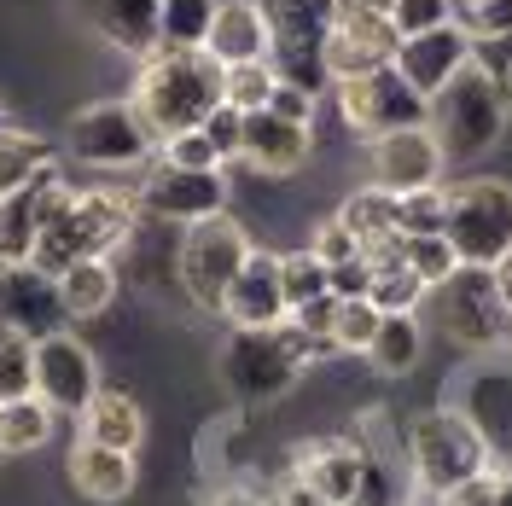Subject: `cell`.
I'll return each mask as SVG.
<instances>
[{
  "mask_svg": "<svg viewBox=\"0 0 512 506\" xmlns=\"http://www.w3.org/2000/svg\"><path fill=\"white\" fill-rule=\"evenodd\" d=\"M268 111L286 117V123H297V128H315V88H303V82H280L274 99H268Z\"/></svg>",
  "mask_w": 512,
  "mask_h": 506,
  "instance_id": "45",
  "label": "cell"
},
{
  "mask_svg": "<svg viewBox=\"0 0 512 506\" xmlns=\"http://www.w3.org/2000/svg\"><path fill=\"white\" fill-rule=\"evenodd\" d=\"M443 169H448V158H443V140L431 134V123L367 140V175H373V187L396 192V198L443 187Z\"/></svg>",
  "mask_w": 512,
  "mask_h": 506,
  "instance_id": "15",
  "label": "cell"
},
{
  "mask_svg": "<svg viewBox=\"0 0 512 506\" xmlns=\"http://www.w3.org/2000/svg\"><path fill=\"white\" fill-rule=\"evenodd\" d=\"M489 280H495V297H501V309H507V320H512V251L489 268Z\"/></svg>",
  "mask_w": 512,
  "mask_h": 506,
  "instance_id": "52",
  "label": "cell"
},
{
  "mask_svg": "<svg viewBox=\"0 0 512 506\" xmlns=\"http://www.w3.org/2000/svg\"><path fill=\"white\" fill-rule=\"evenodd\" d=\"M291 472L309 489H320L332 506H350L355 489H361V472H367V454L350 437H315V443L291 448Z\"/></svg>",
  "mask_w": 512,
  "mask_h": 506,
  "instance_id": "18",
  "label": "cell"
},
{
  "mask_svg": "<svg viewBox=\"0 0 512 506\" xmlns=\"http://www.w3.org/2000/svg\"><path fill=\"white\" fill-rule=\"evenodd\" d=\"M350 506H390V472H384V460H367V472H361V489H355Z\"/></svg>",
  "mask_w": 512,
  "mask_h": 506,
  "instance_id": "48",
  "label": "cell"
},
{
  "mask_svg": "<svg viewBox=\"0 0 512 506\" xmlns=\"http://www.w3.org/2000/svg\"><path fill=\"white\" fill-rule=\"evenodd\" d=\"M495 506H512V466L495 472Z\"/></svg>",
  "mask_w": 512,
  "mask_h": 506,
  "instance_id": "54",
  "label": "cell"
},
{
  "mask_svg": "<svg viewBox=\"0 0 512 506\" xmlns=\"http://www.w3.org/2000/svg\"><path fill=\"white\" fill-rule=\"evenodd\" d=\"M338 222L350 227V239L361 245V256H367V251H379V245H390V239L402 233V198L367 181V187H355L350 198H344Z\"/></svg>",
  "mask_w": 512,
  "mask_h": 506,
  "instance_id": "26",
  "label": "cell"
},
{
  "mask_svg": "<svg viewBox=\"0 0 512 506\" xmlns=\"http://www.w3.org/2000/svg\"><path fill=\"white\" fill-rule=\"evenodd\" d=\"M204 506H268V495H256V489H245V483H227V489H216Z\"/></svg>",
  "mask_w": 512,
  "mask_h": 506,
  "instance_id": "51",
  "label": "cell"
},
{
  "mask_svg": "<svg viewBox=\"0 0 512 506\" xmlns=\"http://www.w3.org/2000/svg\"><path fill=\"white\" fill-rule=\"evenodd\" d=\"M70 489L94 506H117L134 489V454H117V448H99L88 437H76V448H70Z\"/></svg>",
  "mask_w": 512,
  "mask_h": 506,
  "instance_id": "23",
  "label": "cell"
},
{
  "mask_svg": "<svg viewBox=\"0 0 512 506\" xmlns=\"http://www.w3.org/2000/svg\"><path fill=\"white\" fill-rule=\"evenodd\" d=\"M35 396V338L18 326H0V402Z\"/></svg>",
  "mask_w": 512,
  "mask_h": 506,
  "instance_id": "35",
  "label": "cell"
},
{
  "mask_svg": "<svg viewBox=\"0 0 512 506\" xmlns=\"http://www.w3.org/2000/svg\"><path fill=\"white\" fill-rule=\"evenodd\" d=\"M88 18L99 24V35L123 53H152L158 47V6L163 0H82Z\"/></svg>",
  "mask_w": 512,
  "mask_h": 506,
  "instance_id": "25",
  "label": "cell"
},
{
  "mask_svg": "<svg viewBox=\"0 0 512 506\" xmlns=\"http://www.w3.org/2000/svg\"><path fill=\"white\" fill-rule=\"evenodd\" d=\"M280 291H286V315L303 309V303H315V297H326V262L309 245L303 251H286L280 256Z\"/></svg>",
  "mask_w": 512,
  "mask_h": 506,
  "instance_id": "36",
  "label": "cell"
},
{
  "mask_svg": "<svg viewBox=\"0 0 512 506\" xmlns=\"http://www.w3.org/2000/svg\"><path fill=\"white\" fill-rule=\"evenodd\" d=\"M216 315L233 332H274L286 320V291H280V256L274 251H251V262L239 268V280L227 285L222 309Z\"/></svg>",
  "mask_w": 512,
  "mask_h": 506,
  "instance_id": "17",
  "label": "cell"
},
{
  "mask_svg": "<svg viewBox=\"0 0 512 506\" xmlns=\"http://www.w3.org/2000/svg\"><path fill=\"white\" fill-rule=\"evenodd\" d=\"M390 24H396L402 41L431 35V30H443V24H454V0H396L390 6Z\"/></svg>",
  "mask_w": 512,
  "mask_h": 506,
  "instance_id": "39",
  "label": "cell"
},
{
  "mask_svg": "<svg viewBox=\"0 0 512 506\" xmlns=\"http://www.w3.org/2000/svg\"><path fill=\"white\" fill-rule=\"evenodd\" d=\"M309 134L315 128H297L274 111H251L245 117V146H239V163H251L256 175H291L309 158Z\"/></svg>",
  "mask_w": 512,
  "mask_h": 506,
  "instance_id": "22",
  "label": "cell"
},
{
  "mask_svg": "<svg viewBox=\"0 0 512 506\" xmlns=\"http://www.w3.org/2000/svg\"><path fill=\"white\" fill-rule=\"evenodd\" d=\"M425 297H431V285L419 280L408 262H384V268H373V291H367V303H373L379 315H419Z\"/></svg>",
  "mask_w": 512,
  "mask_h": 506,
  "instance_id": "34",
  "label": "cell"
},
{
  "mask_svg": "<svg viewBox=\"0 0 512 506\" xmlns=\"http://www.w3.org/2000/svg\"><path fill=\"white\" fill-rule=\"evenodd\" d=\"M134 204L146 216L175 222V227L210 222V216H227V175L222 169H175V163H158L134 187Z\"/></svg>",
  "mask_w": 512,
  "mask_h": 506,
  "instance_id": "13",
  "label": "cell"
},
{
  "mask_svg": "<svg viewBox=\"0 0 512 506\" xmlns=\"http://www.w3.org/2000/svg\"><path fill=\"white\" fill-rule=\"evenodd\" d=\"M390 6H396V0H332V18H338V12H384V18H390Z\"/></svg>",
  "mask_w": 512,
  "mask_h": 506,
  "instance_id": "53",
  "label": "cell"
},
{
  "mask_svg": "<svg viewBox=\"0 0 512 506\" xmlns=\"http://www.w3.org/2000/svg\"><path fill=\"white\" fill-rule=\"evenodd\" d=\"M53 419L41 396H18V402H0V454H35V448L53 443Z\"/></svg>",
  "mask_w": 512,
  "mask_h": 506,
  "instance_id": "32",
  "label": "cell"
},
{
  "mask_svg": "<svg viewBox=\"0 0 512 506\" xmlns=\"http://www.w3.org/2000/svg\"><path fill=\"white\" fill-rule=\"evenodd\" d=\"M64 303H59V280L35 274V268H6L0 274V326H18L30 338L59 332Z\"/></svg>",
  "mask_w": 512,
  "mask_h": 506,
  "instance_id": "21",
  "label": "cell"
},
{
  "mask_svg": "<svg viewBox=\"0 0 512 506\" xmlns=\"http://www.w3.org/2000/svg\"><path fill=\"white\" fill-rule=\"evenodd\" d=\"M59 152L70 163H88V169H140L158 152V134L146 128V117L134 111V99H99V105H82L70 128H64Z\"/></svg>",
  "mask_w": 512,
  "mask_h": 506,
  "instance_id": "5",
  "label": "cell"
},
{
  "mask_svg": "<svg viewBox=\"0 0 512 506\" xmlns=\"http://www.w3.org/2000/svg\"><path fill=\"white\" fill-rule=\"evenodd\" d=\"M53 192H59V169H47L24 192H6L0 198V268H30L35 262V239H41L47 198Z\"/></svg>",
  "mask_w": 512,
  "mask_h": 506,
  "instance_id": "19",
  "label": "cell"
},
{
  "mask_svg": "<svg viewBox=\"0 0 512 506\" xmlns=\"http://www.w3.org/2000/svg\"><path fill=\"white\" fill-rule=\"evenodd\" d=\"M309 251H315L320 262H326V268H338V262H355V256H361V245L350 239V227H344L338 216H332V222H320V227H315Z\"/></svg>",
  "mask_w": 512,
  "mask_h": 506,
  "instance_id": "44",
  "label": "cell"
},
{
  "mask_svg": "<svg viewBox=\"0 0 512 506\" xmlns=\"http://www.w3.org/2000/svg\"><path fill=\"white\" fill-rule=\"evenodd\" d=\"M443 506H495V472L472 477V483H466V489H454Z\"/></svg>",
  "mask_w": 512,
  "mask_h": 506,
  "instance_id": "50",
  "label": "cell"
},
{
  "mask_svg": "<svg viewBox=\"0 0 512 506\" xmlns=\"http://www.w3.org/2000/svg\"><path fill=\"white\" fill-rule=\"evenodd\" d=\"M431 315L443 320V332L460 349H472V355H501L507 338H512V320H507V309H501V297H495L489 268H460V274H448V280L431 291Z\"/></svg>",
  "mask_w": 512,
  "mask_h": 506,
  "instance_id": "7",
  "label": "cell"
},
{
  "mask_svg": "<svg viewBox=\"0 0 512 506\" xmlns=\"http://www.w3.org/2000/svg\"><path fill=\"white\" fill-rule=\"evenodd\" d=\"M379 320H384V315L367 303V297L338 303V320H332V349H344V355H367L373 332H379Z\"/></svg>",
  "mask_w": 512,
  "mask_h": 506,
  "instance_id": "38",
  "label": "cell"
},
{
  "mask_svg": "<svg viewBox=\"0 0 512 506\" xmlns=\"http://www.w3.org/2000/svg\"><path fill=\"white\" fill-rule=\"evenodd\" d=\"M501 88H507V99H512V64H507V82H501Z\"/></svg>",
  "mask_w": 512,
  "mask_h": 506,
  "instance_id": "55",
  "label": "cell"
},
{
  "mask_svg": "<svg viewBox=\"0 0 512 506\" xmlns=\"http://www.w3.org/2000/svg\"><path fill=\"white\" fill-rule=\"evenodd\" d=\"M419 355H425V332H419V315H384L373 344H367V361L379 367L384 379H402L414 373Z\"/></svg>",
  "mask_w": 512,
  "mask_h": 506,
  "instance_id": "30",
  "label": "cell"
},
{
  "mask_svg": "<svg viewBox=\"0 0 512 506\" xmlns=\"http://www.w3.org/2000/svg\"><path fill=\"white\" fill-rule=\"evenodd\" d=\"M222 0H163L158 6V47L175 53H204L210 47V24H216Z\"/></svg>",
  "mask_w": 512,
  "mask_h": 506,
  "instance_id": "31",
  "label": "cell"
},
{
  "mask_svg": "<svg viewBox=\"0 0 512 506\" xmlns=\"http://www.w3.org/2000/svg\"><path fill=\"white\" fill-rule=\"evenodd\" d=\"M134 192L117 187H64L47 198V222H41V239H35V274L59 280L64 268L76 262H111V256L128 245L134 233Z\"/></svg>",
  "mask_w": 512,
  "mask_h": 506,
  "instance_id": "1",
  "label": "cell"
},
{
  "mask_svg": "<svg viewBox=\"0 0 512 506\" xmlns=\"http://www.w3.org/2000/svg\"><path fill=\"white\" fill-rule=\"evenodd\" d=\"M507 105L512 99H507V88H501V76L483 59H472L443 94L431 99V134L443 140V158L448 163L483 158V152L501 140V128H507Z\"/></svg>",
  "mask_w": 512,
  "mask_h": 506,
  "instance_id": "3",
  "label": "cell"
},
{
  "mask_svg": "<svg viewBox=\"0 0 512 506\" xmlns=\"http://www.w3.org/2000/svg\"><path fill=\"white\" fill-rule=\"evenodd\" d=\"M396 47H402V35L384 12H338L320 35V76L338 88V82H355V76L390 70Z\"/></svg>",
  "mask_w": 512,
  "mask_h": 506,
  "instance_id": "12",
  "label": "cell"
},
{
  "mask_svg": "<svg viewBox=\"0 0 512 506\" xmlns=\"http://www.w3.org/2000/svg\"><path fill=\"white\" fill-rule=\"evenodd\" d=\"M59 146L47 134H30V128H0V198L6 192H24L30 181H41L47 169H59Z\"/></svg>",
  "mask_w": 512,
  "mask_h": 506,
  "instance_id": "27",
  "label": "cell"
},
{
  "mask_svg": "<svg viewBox=\"0 0 512 506\" xmlns=\"http://www.w3.org/2000/svg\"><path fill=\"white\" fill-rule=\"evenodd\" d=\"M332 94H338V117H344L355 134H367V140L396 134V128L431 123V99L414 94V88L396 76V64H390V70H373V76H355V82H338Z\"/></svg>",
  "mask_w": 512,
  "mask_h": 506,
  "instance_id": "10",
  "label": "cell"
},
{
  "mask_svg": "<svg viewBox=\"0 0 512 506\" xmlns=\"http://www.w3.org/2000/svg\"><path fill=\"white\" fill-rule=\"evenodd\" d=\"M274 88H280V70H274V59L227 64V70H222V105H233L239 117H251V111H268Z\"/></svg>",
  "mask_w": 512,
  "mask_h": 506,
  "instance_id": "33",
  "label": "cell"
},
{
  "mask_svg": "<svg viewBox=\"0 0 512 506\" xmlns=\"http://www.w3.org/2000/svg\"><path fill=\"white\" fill-rule=\"evenodd\" d=\"M408 466H414V483L431 495V501H448V495L466 489L472 477L495 472L483 437L454 408L419 413L414 425H408Z\"/></svg>",
  "mask_w": 512,
  "mask_h": 506,
  "instance_id": "4",
  "label": "cell"
},
{
  "mask_svg": "<svg viewBox=\"0 0 512 506\" xmlns=\"http://www.w3.org/2000/svg\"><path fill=\"white\" fill-rule=\"evenodd\" d=\"M443 239L454 245L460 268H495L512 251V181H460L448 187V227Z\"/></svg>",
  "mask_w": 512,
  "mask_h": 506,
  "instance_id": "6",
  "label": "cell"
},
{
  "mask_svg": "<svg viewBox=\"0 0 512 506\" xmlns=\"http://www.w3.org/2000/svg\"><path fill=\"white\" fill-rule=\"evenodd\" d=\"M158 152H163V163H175V169H222V158H216V146H210L204 128H187V134L163 140Z\"/></svg>",
  "mask_w": 512,
  "mask_h": 506,
  "instance_id": "41",
  "label": "cell"
},
{
  "mask_svg": "<svg viewBox=\"0 0 512 506\" xmlns=\"http://www.w3.org/2000/svg\"><path fill=\"white\" fill-rule=\"evenodd\" d=\"M0 128H6V117H0Z\"/></svg>",
  "mask_w": 512,
  "mask_h": 506,
  "instance_id": "57",
  "label": "cell"
},
{
  "mask_svg": "<svg viewBox=\"0 0 512 506\" xmlns=\"http://www.w3.org/2000/svg\"><path fill=\"white\" fill-rule=\"evenodd\" d=\"M448 408L483 437L495 472L512 466V361H501V355H478V361L454 379Z\"/></svg>",
  "mask_w": 512,
  "mask_h": 506,
  "instance_id": "9",
  "label": "cell"
},
{
  "mask_svg": "<svg viewBox=\"0 0 512 506\" xmlns=\"http://www.w3.org/2000/svg\"><path fill=\"white\" fill-rule=\"evenodd\" d=\"M466 30L472 41H512V0H483L466 12Z\"/></svg>",
  "mask_w": 512,
  "mask_h": 506,
  "instance_id": "43",
  "label": "cell"
},
{
  "mask_svg": "<svg viewBox=\"0 0 512 506\" xmlns=\"http://www.w3.org/2000/svg\"><path fill=\"white\" fill-rule=\"evenodd\" d=\"M454 6H466V12H472V6H483V0H454Z\"/></svg>",
  "mask_w": 512,
  "mask_h": 506,
  "instance_id": "56",
  "label": "cell"
},
{
  "mask_svg": "<svg viewBox=\"0 0 512 506\" xmlns=\"http://www.w3.org/2000/svg\"><path fill=\"white\" fill-rule=\"evenodd\" d=\"M268 506H332V501H326V495H320V489H309V483H303V477L291 472L286 483H280V489H274V495H268Z\"/></svg>",
  "mask_w": 512,
  "mask_h": 506,
  "instance_id": "49",
  "label": "cell"
},
{
  "mask_svg": "<svg viewBox=\"0 0 512 506\" xmlns=\"http://www.w3.org/2000/svg\"><path fill=\"white\" fill-rule=\"evenodd\" d=\"M274 24V53H291L297 41H309L320 53V35L332 24V0H256Z\"/></svg>",
  "mask_w": 512,
  "mask_h": 506,
  "instance_id": "29",
  "label": "cell"
},
{
  "mask_svg": "<svg viewBox=\"0 0 512 506\" xmlns=\"http://www.w3.org/2000/svg\"><path fill=\"white\" fill-rule=\"evenodd\" d=\"M291 320L309 332V338H326L332 344V320H338V297L326 291V297H315V303H303V309H291Z\"/></svg>",
  "mask_w": 512,
  "mask_h": 506,
  "instance_id": "47",
  "label": "cell"
},
{
  "mask_svg": "<svg viewBox=\"0 0 512 506\" xmlns=\"http://www.w3.org/2000/svg\"><path fill=\"white\" fill-rule=\"evenodd\" d=\"M326 291H332L338 303H350V297H367V291H373V262H367V256H355V262H338V268H326Z\"/></svg>",
  "mask_w": 512,
  "mask_h": 506,
  "instance_id": "46",
  "label": "cell"
},
{
  "mask_svg": "<svg viewBox=\"0 0 512 506\" xmlns=\"http://www.w3.org/2000/svg\"><path fill=\"white\" fill-rule=\"evenodd\" d=\"M59 303L64 320H94L117 303V268L111 262H76L59 274Z\"/></svg>",
  "mask_w": 512,
  "mask_h": 506,
  "instance_id": "28",
  "label": "cell"
},
{
  "mask_svg": "<svg viewBox=\"0 0 512 506\" xmlns=\"http://www.w3.org/2000/svg\"><path fill=\"white\" fill-rule=\"evenodd\" d=\"M210 59L222 64H256V59H274V24L256 0H222L216 6V24H210Z\"/></svg>",
  "mask_w": 512,
  "mask_h": 506,
  "instance_id": "20",
  "label": "cell"
},
{
  "mask_svg": "<svg viewBox=\"0 0 512 506\" xmlns=\"http://www.w3.org/2000/svg\"><path fill=\"white\" fill-rule=\"evenodd\" d=\"M256 239L245 233V222L233 216H210V222H192L181 239V285L198 309H222L227 285L239 280V268L251 262Z\"/></svg>",
  "mask_w": 512,
  "mask_h": 506,
  "instance_id": "8",
  "label": "cell"
},
{
  "mask_svg": "<svg viewBox=\"0 0 512 506\" xmlns=\"http://www.w3.org/2000/svg\"><path fill=\"white\" fill-rule=\"evenodd\" d=\"M448 227V187H425L402 198V233H443Z\"/></svg>",
  "mask_w": 512,
  "mask_h": 506,
  "instance_id": "40",
  "label": "cell"
},
{
  "mask_svg": "<svg viewBox=\"0 0 512 506\" xmlns=\"http://www.w3.org/2000/svg\"><path fill=\"white\" fill-rule=\"evenodd\" d=\"M204 134H210V146H216V158H222V163H239V146H245V117H239L233 105H216V111L204 117Z\"/></svg>",
  "mask_w": 512,
  "mask_h": 506,
  "instance_id": "42",
  "label": "cell"
},
{
  "mask_svg": "<svg viewBox=\"0 0 512 506\" xmlns=\"http://www.w3.org/2000/svg\"><path fill=\"white\" fill-rule=\"evenodd\" d=\"M472 47H478V41H472L466 24H443V30H431V35H414V41H402V47H396V76H402L414 94L437 99L448 82L466 70V64L478 59Z\"/></svg>",
  "mask_w": 512,
  "mask_h": 506,
  "instance_id": "16",
  "label": "cell"
},
{
  "mask_svg": "<svg viewBox=\"0 0 512 506\" xmlns=\"http://www.w3.org/2000/svg\"><path fill=\"white\" fill-rule=\"evenodd\" d=\"M297 373H303V361L280 338V326L274 332H227L222 379L239 402H274V396H286L291 384H297Z\"/></svg>",
  "mask_w": 512,
  "mask_h": 506,
  "instance_id": "11",
  "label": "cell"
},
{
  "mask_svg": "<svg viewBox=\"0 0 512 506\" xmlns=\"http://www.w3.org/2000/svg\"><path fill=\"white\" fill-rule=\"evenodd\" d=\"M35 396L53 413H88V402L99 396V361L94 349L82 344L76 332H47L35 338Z\"/></svg>",
  "mask_w": 512,
  "mask_h": 506,
  "instance_id": "14",
  "label": "cell"
},
{
  "mask_svg": "<svg viewBox=\"0 0 512 506\" xmlns=\"http://www.w3.org/2000/svg\"><path fill=\"white\" fill-rule=\"evenodd\" d=\"M222 105V64L210 53H175V47H152L134 76V111L146 128L163 140L204 128V117Z\"/></svg>",
  "mask_w": 512,
  "mask_h": 506,
  "instance_id": "2",
  "label": "cell"
},
{
  "mask_svg": "<svg viewBox=\"0 0 512 506\" xmlns=\"http://www.w3.org/2000/svg\"><path fill=\"white\" fill-rule=\"evenodd\" d=\"M82 437L99 448H117V454H134L146 443V413L128 390H99L88 413H82Z\"/></svg>",
  "mask_w": 512,
  "mask_h": 506,
  "instance_id": "24",
  "label": "cell"
},
{
  "mask_svg": "<svg viewBox=\"0 0 512 506\" xmlns=\"http://www.w3.org/2000/svg\"><path fill=\"white\" fill-rule=\"evenodd\" d=\"M402 262H408L431 291H437L448 274H460V256H454V245H448L443 233H419V239L414 233H402Z\"/></svg>",
  "mask_w": 512,
  "mask_h": 506,
  "instance_id": "37",
  "label": "cell"
}]
</instances>
